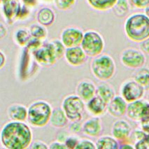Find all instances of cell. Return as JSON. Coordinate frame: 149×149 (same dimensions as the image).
I'll return each instance as SVG.
<instances>
[{"label": "cell", "instance_id": "1", "mask_svg": "<svg viewBox=\"0 0 149 149\" xmlns=\"http://www.w3.org/2000/svg\"><path fill=\"white\" fill-rule=\"evenodd\" d=\"M1 145L6 149L29 148L33 141L31 126L25 121L10 120L2 126L0 133Z\"/></svg>", "mask_w": 149, "mask_h": 149}, {"label": "cell", "instance_id": "2", "mask_svg": "<svg viewBox=\"0 0 149 149\" xmlns=\"http://www.w3.org/2000/svg\"><path fill=\"white\" fill-rule=\"evenodd\" d=\"M124 30L130 40L140 43L149 37V18L144 13H134L126 18Z\"/></svg>", "mask_w": 149, "mask_h": 149}, {"label": "cell", "instance_id": "3", "mask_svg": "<svg viewBox=\"0 0 149 149\" xmlns=\"http://www.w3.org/2000/svg\"><path fill=\"white\" fill-rule=\"evenodd\" d=\"M53 109L51 104L45 100L32 102L28 107L27 123L34 128L44 127L49 123Z\"/></svg>", "mask_w": 149, "mask_h": 149}, {"label": "cell", "instance_id": "4", "mask_svg": "<svg viewBox=\"0 0 149 149\" xmlns=\"http://www.w3.org/2000/svg\"><path fill=\"white\" fill-rule=\"evenodd\" d=\"M92 74L98 80L107 81L111 80L116 72V65L110 55L102 53L93 58L91 63Z\"/></svg>", "mask_w": 149, "mask_h": 149}, {"label": "cell", "instance_id": "5", "mask_svg": "<svg viewBox=\"0 0 149 149\" xmlns=\"http://www.w3.org/2000/svg\"><path fill=\"white\" fill-rule=\"evenodd\" d=\"M2 12L8 24H13L18 20H25L29 15V6L21 0H1Z\"/></svg>", "mask_w": 149, "mask_h": 149}, {"label": "cell", "instance_id": "6", "mask_svg": "<svg viewBox=\"0 0 149 149\" xmlns=\"http://www.w3.org/2000/svg\"><path fill=\"white\" fill-rule=\"evenodd\" d=\"M81 46L88 57L93 58L103 53L105 48V41L100 32L90 29L84 32Z\"/></svg>", "mask_w": 149, "mask_h": 149}, {"label": "cell", "instance_id": "7", "mask_svg": "<svg viewBox=\"0 0 149 149\" xmlns=\"http://www.w3.org/2000/svg\"><path fill=\"white\" fill-rule=\"evenodd\" d=\"M61 107L70 122L81 121L86 111V102L77 94H70L63 98Z\"/></svg>", "mask_w": 149, "mask_h": 149}, {"label": "cell", "instance_id": "8", "mask_svg": "<svg viewBox=\"0 0 149 149\" xmlns=\"http://www.w3.org/2000/svg\"><path fill=\"white\" fill-rule=\"evenodd\" d=\"M120 94L127 103L141 100L146 94V90L133 78L125 80L120 87Z\"/></svg>", "mask_w": 149, "mask_h": 149}, {"label": "cell", "instance_id": "9", "mask_svg": "<svg viewBox=\"0 0 149 149\" xmlns=\"http://www.w3.org/2000/svg\"><path fill=\"white\" fill-rule=\"evenodd\" d=\"M120 62L125 67L130 69H136L143 67L146 62L144 53L140 49L135 48H127L120 53Z\"/></svg>", "mask_w": 149, "mask_h": 149}, {"label": "cell", "instance_id": "10", "mask_svg": "<svg viewBox=\"0 0 149 149\" xmlns=\"http://www.w3.org/2000/svg\"><path fill=\"white\" fill-rule=\"evenodd\" d=\"M32 55L36 63L44 67H53L58 61L48 42L33 52Z\"/></svg>", "mask_w": 149, "mask_h": 149}, {"label": "cell", "instance_id": "11", "mask_svg": "<svg viewBox=\"0 0 149 149\" xmlns=\"http://www.w3.org/2000/svg\"><path fill=\"white\" fill-rule=\"evenodd\" d=\"M84 32L81 28L75 26H69L62 31L60 40L66 48L81 46L84 39Z\"/></svg>", "mask_w": 149, "mask_h": 149}, {"label": "cell", "instance_id": "12", "mask_svg": "<svg viewBox=\"0 0 149 149\" xmlns=\"http://www.w3.org/2000/svg\"><path fill=\"white\" fill-rule=\"evenodd\" d=\"M65 61L69 65L74 67H81L84 65L88 58L81 46L67 48L65 51Z\"/></svg>", "mask_w": 149, "mask_h": 149}, {"label": "cell", "instance_id": "13", "mask_svg": "<svg viewBox=\"0 0 149 149\" xmlns=\"http://www.w3.org/2000/svg\"><path fill=\"white\" fill-rule=\"evenodd\" d=\"M128 103L121 95H116L107 104V113L115 118L126 116Z\"/></svg>", "mask_w": 149, "mask_h": 149}, {"label": "cell", "instance_id": "14", "mask_svg": "<svg viewBox=\"0 0 149 149\" xmlns=\"http://www.w3.org/2000/svg\"><path fill=\"white\" fill-rule=\"evenodd\" d=\"M130 123L125 119L118 118L112 125L111 134L119 142L129 139L132 132Z\"/></svg>", "mask_w": 149, "mask_h": 149}, {"label": "cell", "instance_id": "15", "mask_svg": "<svg viewBox=\"0 0 149 149\" xmlns=\"http://www.w3.org/2000/svg\"><path fill=\"white\" fill-rule=\"evenodd\" d=\"M102 132L103 124L100 117L91 116L83 123V134L88 137H99Z\"/></svg>", "mask_w": 149, "mask_h": 149}, {"label": "cell", "instance_id": "16", "mask_svg": "<svg viewBox=\"0 0 149 149\" xmlns=\"http://www.w3.org/2000/svg\"><path fill=\"white\" fill-rule=\"evenodd\" d=\"M97 86L93 81L88 79H81L76 87V94L85 102L89 101L96 95Z\"/></svg>", "mask_w": 149, "mask_h": 149}, {"label": "cell", "instance_id": "17", "mask_svg": "<svg viewBox=\"0 0 149 149\" xmlns=\"http://www.w3.org/2000/svg\"><path fill=\"white\" fill-rule=\"evenodd\" d=\"M107 104L104 100L95 95L86 102V111L91 116L101 117L107 112Z\"/></svg>", "mask_w": 149, "mask_h": 149}, {"label": "cell", "instance_id": "18", "mask_svg": "<svg viewBox=\"0 0 149 149\" xmlns=\"http://www.w3.org/2000/svg\"><path fill=\"white\" fill-rule=\"evenodd\" d=\"M146 102V100L141 99L128 103L126 116L130 120L135 122H139L140 120L143 117V110H144Z\"/></svg>", "mask_w": 149, "mask_h": 149}, {"label": "cell", "instance_id": "19", "mask_svg": "<svg viewBox=\"0 0 149 149\" xmlns=\"http://www.w3.org/2000/svg\"><path fill=\"white\" fill-rule=\"evenodd\" d=\"M10 120L26 121L28 116V108L20 103H13L8 107L6 110Z\"/></svg>", "mask_w": 149, "mask_h": 149}, {"label": "cell", "instance_id": "20", "mask_svg": "<svg viewBox=\"0 0 149 149\" xmlns=\"http://www.w3.org/2000/svg\"><path fill=\"white\" fill-rule=\"evenodd\" d=\"M69 122L70 121L62 107H55L53 109L49 122L52 127L56 129H62L68 125Z\"/></svg>", "mask_w": 149, "mask_h": 149}, {"label": "cell", "instance_id": "21", "mask_svg": "<svg viewBox=\"0 0 149 149\" xmlns=\"http://www.w3.org/2000/svg\"><path fill=\"white\" fill-rule=\"evenodd\" d=\"M38 23L49 27L54 23L55 20V13L53 9L49 7H42L39 10L36 15Z\"/></svg>", "mask_w": 149, "mask_h": 149}, {"label": "cell", "instance_id": "22", "mask_svg": "<svg viewBox=\"0 0 149 149\" xmlns=\"http://www.w3.org/2000/svg\"><path fill=\"white\" fill-rule=\"evenodd\" d=\"M96 95L108 104L116 95L113 86L107 81H103L97 86Z\"/></svg>", "mask_w": 149, "mask_h": 149}, {"label": "cell", "instance_id": "23", "mask_svg": "<svg viewBox=\"0 0 149 149\" xmlns=\"http://www.w3.org/2000/svg\"><path fill=\"white\" fill-rule=\"evenodd\" d=\"M97 149H118L120 143L115 137L110 135H102L97 139L95 141Z\"/></svg>", "mask_w": 149, "mask_h": 149}, {"label": "cell", "instance_id": "24", "mask_svg": "<svg viewBox=\"0 0 149 149\" xmlns=\"http://www.w3.org/2000/svg\"><path fill=\"white\" fill-rule=\"evenodd\" d=\"M29 28L20 27L15 31L13 34V39L15 43L20 47H26L32 39Z\"/></svg>", "mask_w": 149, "mask_h": 149}, {"label": "cell", "instance_id": "25", "mask_svg": "<svg viewBox=\"0 0 149 149\" xmlns=\"http://www.w3.org/2000/svg\"><path fill=\"white\" fill-rule=\"evenodd\" d=\"M133 79L137 81L141 86L148 91L149 90V68L147 67H140L136 69L133 74Z\"/></svg>", "mask_w": 149, "mask_h": 149}, {"label": "cell", "instance_id": "26", "mask_svg": "<svg viewBox=\"0 0 149 149\" xmlns=\"http://www.w3.org/2000/svg\"><path fill=\"white\" fill-rule=\"evenodd\" d=\"M88 5L93 9L106 11L112 9L118 0H86Z\"/></svg>", "mask_w": 149, "mask_h": 149}, {"label": "cell", "instance_id": "27", "mask_svg": "<svg viewBox=\"0 0 149 149\" xmlns=\"http://www.w3.org/2000/svg\"><path fill=\"white\" fill-rule=\"evenodd\" d=\"M29 30L31 36L34 39L44 41L48 36V31L46 27L39 23L32 24L29 27Z\"/></svg>", "mask_w": 149, "mask_h": 149}, {"label": "cell", "instance_id": "28", "mask_svg": "<svg viewBox=\"0 0 149 149\" xmlns=\"http://www.w3.org/2000/svg\"><path fill=\"white\" fill-rule=\"evenodd\" d=\"M112 9H113L114 14L117 17L123 18L127 15L130 9L129 1L128 0H118Z\"/></svg>", "mask_w": 149, "mask_h": 149}, {"label": "cell", "instance_id": "29", "mask_svg": "<svg viewBox=\"0 0 149 149\" xmlns=\"http://www.w3.org/2000/svg\"><path fill=\"white\" fill-rule=\"evenodd\" d=\"M48 43H49L50 46H51L53 52H54L58 60H60V59L65 57V51L67 48L65 47V46L63 44V43L62 42V41L60 39H53V40L48 41Z\"/></svg>", "mask_w": 149, "mask_h": 149}, {"label": "cell", "instance_id": "30", "mask_svg": "<svg viewBox=\"0 0 149 149\" xmlns=\"http://www.w3.org/2000/svg\"><path fill=\"white\" fill-rule=\"evenodd\" d=\"M55 7L60 11H67L72 8L77 0H53Z\"/></svg>", "mask_w": 149, "mask_h": 149}, {"label": "cell", "instance_id": "31", "mask_svg": "<svg viewBox=\"0 0 149 149\" xmlns=\"http://www.w3.org/2000/svg\"><path fill=\"white\" fill-rule=\"evenodd\" d=\"M85 148H90V149H95L97 148L95 142L92 141L91 139L88 138H81L79 139V143L76 149H85Z\"/></svg>", "mask_w": 149, "mask_h": 149}, {"label": "cell", "instance_id": "32", "mask_svg": "<svg viewBox=\"0 0 149 149\" xmlns=\"http://www.w3.org/2000/svg\"><path fill=\"white\" fill-rule=\"evenodd\" d=\"M80 139L81 138L77 134H71L70 133L65 142V144L67 146V148L74 149L77 148Z\"/></svg>", "mask_w": 149, "mask_h": 149}, {"label": "cell", "instance_id": "33", "mask_svg": "<svg viewBox=\"0 0 149 149\" xmlns=\"http://www.w3.org/2000/svg\"><path fill=\"white\" fill-rule=\"evenodd\" d=\"M68 130L71 134L79 135L83 133V123L81 121H73L69 124Z\"/></svg>", "mask_w": 149, "mask_h": 149}, {"label": "cell", "instance_id": "34", "mask_svg": "<svg viewBox=\"0 0 149 149\" xmlns=\"http://www.w3.org/2000/svg\"><path fill=\"white\" fill-rule=\"evenodd\" d=\"M146 134L140 127L136 128L132 132V134L130 136V139L131 140V141L134 144L138 142L139 141L142 139L145 136V135Z\"/></svg>", "mask_w": 149, "mask_h": 149}, {"label": "cell", "instance_id": "35", "mask_svg": "<svg viewBox=\"0 0 149 149\" xmlns=\"http://www.w3.org/2000/svg\"><path fill=\"white\" fill-rule=\"evenodd\" d=\"M44 44L43 41L39 40V39H34V38H32L30 41L29 42V44H27V46H26V48L30 53H33L34 51H35L36 50H37L38 48L41 47L42 45Z\"/></svg>", "mask_w": 149, "mask_h": 149}, {"label": "cell", "instance_id": "36", "mask_svg": "<svg viewBox=\"0 0 149 149\" xmlns=\"http://www.w3.org/2000/svg\"><path fill=\"white\" fill-rule=\"evenodd\" d=\"M136 149H149V134H146L142 139L134 144Z\"/></svg>", "mask_w": 149, "mask_h": 149}, {"label": "cell", "instance_id": "37", "mask_svg": "<svg viewBox=\"0 0 149 149\" xmlns=\"http://www.w3.org/2000/svg\"><path fill=\"white\" fill-rule=\"evenodd\" d=\"M130 2L134 7L139 9H145L149 6V0H130Z\"/></svg>", "mask_w": 149, "mask_h": 149}, {"label": "cell", "instance_id": "38", "mask_svg": "<svg viewBox=\"0 0 149 149\" xmlns=\"http://www.w3.org/2000/svg\"><path fill=\"white\" fill-rule=\"evenodd\" d=\"M29 148L31 149H48L49 146H48L46 142L41 141V140H34L31 143Z\"/></svg>", "mask_w": 149, "mask_h": 149}, {"label": "cell", "instance_id": "39", "mask_svg": "<svg viewBox=\"0 0 149 149\" xmlns=\"http://www.w3.org/2000/svg\"><path fill=\"white\" fill-rule=\"evenodd\" d=\"M139 127L146 134H149V116H145L140 120Z\"/></svg>", "mask_w": 149, "mask_h": 149}, {"label": "cell", "instance_id": "40", "mask_svg": "<svg viewBox=\"0 0 149 149\" xmlns=\"http://www.w3.org/2000/svg\"><path fill=\"white\" fill-rule=\"evenodd\" d=\"M70 134L69 130H62L59 131L56 134V140L62 143H65L67 138L68 137V136Z\"/></svg>", "mask_w": 149, "mask_h": 149}, {"label": "cell", "instance_id": "41", "mask_svg": "<svg viewBox=\"0 0 149 149\" xmlns=\"http://www.w3.org/2000/svg\"><path fill=\"white\" fill-rule=\"evenodd\" d=\"M140 50L143 52L144 54L149 55V37L143 41L139 43Z\"/></svg>", "mask_w": 149, "mask_h": 149}, {"label": "cell", "instance_id": "42", "mask_svg": "<svg viewBox=\"0 0 149 149\" xmlns=\"http://www.w3.org/2000/svg\"><path fill=\"white\" fill-rule=\"evenodd\" d=\"M49 148L51 149H66L67 148V146H66L65 143H62V142H60L59 141H52L51 143H50Z\"/></svg>", "mask_w": 149, "mask_h": 149}, {"label": "cell", "instance_id": "43", "mask_svg": "<svg viewBox=\"0 0 149 149\" xmlns=\"http://www.w3.org/2000/svg\"><path fill=\"white\" fill-rule=\"evenodd\" d=\"M7 33L8 30L6 27L2 22H1V24H0V37H1V39H3L7 35Z\"/></svg>", "mask_w": 149, "mask_h": 149}, {"label": "cell", "instance_id": "44", "mask_svg": "<svg viewBox=\"0 0 149 149\" xmlns=\"http://www.w3.org/2000/svg\"><path fill=\"white\" fill-rule=\"evenodd\" d=\"M0 57H1V65H0V69H3L6 65V54L3 52V51H0Z\"/></svg>", "mask_w": 149, "mask_h": 149}, {"label": "cell", "instance_id": "45", "mask_svg": "<svg viewBox=\"0 0 149 149\" xmlns=\"http://www.w3.org/2000/svg\"><path fill=\"white\" fill-rule=\"evenodd\" d=\"M27 6H34L37 4V0H21Z\"/></svg>", "mask_w": 149, "mask_h": 149}, {"label": "cell", "instance_id": "46", "mask_svg": "<svg viewBox=\"0 0 149 149\" xmlns=\"http://www.w3.org/2000/svg\"><path fill=\"white\" fill-rule=\"evenodd\" d=\"M145 116H149V102L147 101L146 102L144 110H143V117Z\"/></svg>", "mask_w": 149, "mask_h": 149}, {"label": "cell", "instance_id": "47", "mask_svg": "<svg viewBox=\"0 0 149 149\" xmlns=\"http://www.w3.org/2000/svg\"><path fill=\"white\" fill-rule=\"evenodd\" d=\"M144 10H145L144 12H145L146 15L147 16H148V18H149V6H147V7Z\"/></svg>", "mask_w": 149, "mask_h": 149}, {"label": "cell", "instance_id": "48", "mask_svg": "<svg viewBox=\"0 0 149 149\" xmlns=\"http://www.w3.org/2000/svg\"><path fill=\"white\" fill-rule=\"evenodd\" d=\"M146 100L149 102V90L148 91V93H147L146 94Z\"/></svg>", "mask_w": 149, "mask_h": 149}]
</instances>
